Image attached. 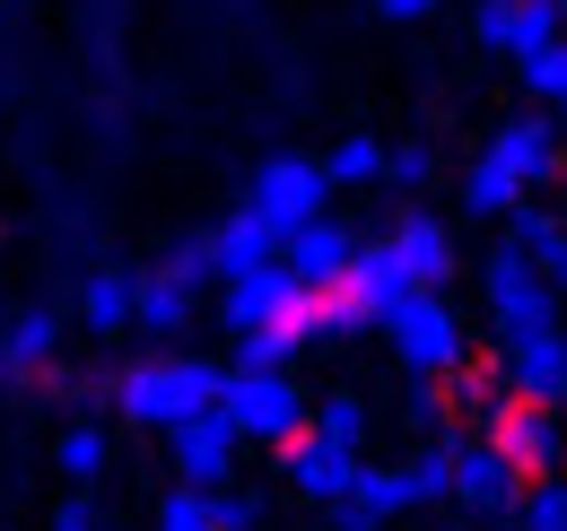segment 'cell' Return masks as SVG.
<instances>
[{
  "label": "cell",
  "mask_w": 567,
  "mask_h": 531,
  "mask_svg": "<svg viewBox=\"0 0 567 531\" xmlns=\"http://www.w3.org/2000/svg\"><path fill=\"white\" fill-rule=\"evenodd\" d=\"M567 175V132H559V114H506L489 139H481V157L463 166V218H515L533 192H550Z\"/></svg>",
  "instance_id": "6da1fadb"
},
{
  "label": "cell",
  "mask_w": 567,
  "mask_h": 531,
  "mask_svg": "<svg viewBox=\"0 0 567 531\" xmlns=\"http://www.w3.org/2000/svg\"><path fill=\"white\" fill-rule=\"evenodd\" d=\"M218 384H227V366H210V357H193V348H148V357H132V366L114 375V418L166 436V427L218 409Z\"/></svg>",
  "instance_id": "7a4b0ae2"
},
{
  "label": "cell",
  "mask_w": 567,
  "mask_h": 531,
  "mask_svg": "<svg viewBox=\"0 0 567 531\" xmlns=\"http://www.w3.org/2000/svg\"><path fill=\"white\" fill-rule=\"evenodd\" d=\"M384 348H393V366L411 375V384H454L463 366H472V332H463V305L454 296H436V288H411L384 323Z\"/></svg>",
  "instance_id": "3957f363"
},
{
  "label": "cell",
  "mask_w": 567,
  "mask_h": 531,
  "mask_svg": "<svg viewBox=\"0 0 567 531\" xmlns=\"http://www.w3.org/2000/svg\"><path fill=\"white\" fill-rule=\"evenodd\" d=\"M306 384L288 375V366H227V384H218V418L236 427V445H297L306 436Z\"/></svg>",
  "instance_id": "277c9868"
},
{
  "label": "cell",
  "mask_w": 567,
  "mask_h": 531,
  "mask_svg": "<svg viewBox=\"0 0 567 531\" xmlns=\"http://www.w3.org/2000/svg\"><path fill=\"white\" fill-rule=\"evenodd\" d=\"M210 236H193V244H175L157 270H141V288H132V332L148 340H184L193 332V314H202V288H210Z\"/></svg>",
  "instance_id": "5b68a950"
},
{
  "label": "cell",
  "mask_w": 567,
  "mask_h": 531,
  "mask_svg": "<svg viewBox=\"0 0 567 531\" xmlns=\"http://www.w3.org/2000/svg\"><path fill=\"white\" fill-rule=\"evenodd\" d=\"M271 244H288V236H306L315 218H332V184H323V157H271L254 184H245V200H236Z\"/></svg>",
  "instance_id": "8992f818"
},
{
  "label": "cell",
  "mask_w": 567,
  "mask_h": 531,
  "mask_svg": "<svg viewBox=\"0 0 567 531\" xmlns=\"http://www.w3.org/2000/svg\"><path fill=\"white\" fill-rule=\"evenodd\" d=\"M481 305H489L497 348H515V340H533V332H559V296H550L533 270L515 262L506 244H489V253H481Z\"/></svg>",
  "instance_id": "52a82bcc"
},
{
  "label": "cell",
  "mask_w": 567,
  "mask_h": 531,
  "mask_svg": "<svg viewBox=\"0 0 567 531\" xmlns=\"http://www.w3.org/2000/svg\"><path fill=\"white\" fill-rule=\"evenodd\" d=\"M445 454H454V497H445V506H454L463 523H506V514H515V497H524L515 462L497 454L489 436H463V427L445 436Z\"/></svg>",
  "instance_id": "ba28073f"
},
{
  "label": "cell",
  "mask_w": 567,
  "mask_h": 531,
  "mask_svg": "<svg viewBox=\"0 0 567 531\" xmlns=\"http://www.w3.org/2000/svg\"><path fill=\"white\" fill-rule=\"evenodd\" d=\"M218 314H227V332H236V340L280 332L288 348H297V314H306V288L288 279V262H262V270H245V279H227V288H218Z\"/></svg>",
  "instance_id": "9c48e42d"
},
{
  "label": "cell",
  "mask_w": 567,
  "mask_h": 531,
  "mask_svg": "<svg viewBox=\"0 0 567 531\" xmlns=\"http://www.w3.org/2000/svg\"><path fill=\"white\" fill-rule=\"evenodd\" d=\"M402 296H411V270H402V253H393L384 236H358V253H350V270H341V288H332V305H341L358 332H367V323H384Z\"/></svg>",
  "instance_id": "30bf717a"
},
{
  "label": "cell",
  "mask_w": 567,
  "mask_h": 531,
  "mask_svg": "<svg viewBox=\"0 0 567 531\" xmlns=\"http://www.w3.org/2000/svg\"><path fill=\"white\" fill-rule=\"evenodd\" d=\"M489 445L515 462V479H559V470H567V409L506 400V418L489 427Z\"/></svg>",
  "instance_id": "8fae6325"
},
{
  "label": "cell",
  "mask_w": 567,
  "mask_h": 531,
  "mask_svg": "<svg viewBox=\"0 0 567 531\" xmlns=\"http://www.w3.org/2000/svg\"><path fill=\"white\" fill-rule=\"evenodd\" d=\"M384 244L402 253L411 288H436V296H445V288H454V270H463V253H454V227H445L436 209H420V200H411V209H393Z\"/></svg>",
  "instance_id": "7c38bea8"
},
{
  "label": "cell",
  "mask_w": 567,
  "mask_h": 531,
  "mask_svg": "<svg viewBox=\"0 0 567 531\" xmlns=\"http://www.w3.org/2000/svg\"><path fill=\"white\" fill-rule=\"evenodd\" d=\"M166 454H175V488H227L236 479V427L202 409V418H184V427H166Z\"/></svg>",
  "instance_id": "4fadbf2b"
},
{
  "label": "cell",
  "mask_w": 567,
  "mask_h": 531,
  "mask_svg": "<svg viewBox=\"0 0 567 531\" xmlns=\"http://www.w3.org/2000/svg\"><path fill=\"white\" fill-rule=\"evenodd\" d=\"M497 375H506V393L533 400V409H567V323L497 348Z\"/></svg>",
  "instance_id": "5bb4252c"
},
{
  "label": "cell",
  "mask_w": 567,
  "mask_h": 531,
  "mask_svg": "<svg viewBox=\"0 0 567 531\" xmlns=\"http://www.w3.org/2000/svg\"><path fill=\"white\" fill-rule=\"evenodd\" d=\"M497 244H506V253H515V262H524V270H533V279H542V288L567 305V209L524 200V209L506 218V236H497Z\"/></svg>",
  "instance_id": "9a60e30c"
},
{
  "label": "cell",
  "mask_w": 567,
  "mask_h": 531,
  "mask_svg": "<svg viewBox=\"0 0 567 531\" xmlns=\"http://www.w3.org/2000/svg\"><path fill=\"white\" fill-rule=\"evenodd\" d=\"M358 479V454H341V445H323V436H297V445H280V488L297 497V506H341Z\"/></svg>",
  "instance_id": "2e32d148"
},
{
  "label": "cell",
  "mask_w": 567,
  "mask_h": 531,
  "mask_svg": "<svg viewBox=\"0 0 567 531\" xmlns=\"http://www.w3.org/2000/svg\"><path fill=\"white\" fill-rule=\"evenodd\" d=\"M411 514V488H402V462H358L350 497L332 506V531H393Z\"/></svg>",
  "instance_id": "e0dca14e"
},
{
  "label": "cell",
  "mask_w": 567,
  "mask_h": 531,
  "mask_svg": "<svg viewBox=\"0 0 567 531\" xmlns=\"http://www.w3.org/2000/svg\"><path fill=\"white\" fill-rule=\"evenodd\" d=\"M350 253H358V236L341 227V218H315L306 236H288V244H280L288 279H297L306 296H332V288H341V270H350Z\"/></svg>",
  "instance_id": "ac0fdd59"
},
{
  "label": "cell",
  "mask_w": 567,
  "mask_h": 531,
  "mask_svg": "<svg viewBox=\"0 0 567 531\" xmlns=\"http://www.w3.org/2000/svg\"><path fill=\"white\" fill-rule=\"evenodd\" d=\"M53 348H62V314L53 305H35V314H9V332H0V375H53Z\"/></svg>",
  "instance_id": "d6986e66"
},
{
  "label": "cell",
  "mask_w": 567,
  "mask_h": 531,
  "mask_svg": "<svg viewBox=\"0 0 567 531\" xmlns=\"http://www.w3.org/2000/svg\"><path fill=\"white\" fill-rule=\"evenodd\" d=\"M506 375H497V357H472V366H463V375H454V384H445V409H454V418H463V436H489L497 418H506Z\"/></svg>",
  "instance_id": "ffe728a7"
},
{
  "label": "cell",
  "mask_w": 567,
  "mask_h": 531,
  "mask_svg": "<svg viewBox=\"0 0 567 531\" xmlns=\"http://www.w3.org/2000/svg\"><path fill=\"white\" fill-rule=\"evenodd\" d=\"M132 288H141V270H87V279H79V323L96 340L132 332Z\"/></svg>",
  "instance_id": "44dd1931"
},
{
  "label": "cell",
  "mask_w": 567,
  "mask_h": 531,
  "mask_svg": "<svg viewBox=\"0 0 567 531\" xmlns=\"http://www.w3.org/2000/svg\"><path fill=\"white\" fill-rule=\"evenodd\" d=\"M306 436H323V445H341V454H358V462H367V436H375L367 393H323L315 409H306Z\"/></svg>",
  "instance_id": "7402d4cb"
},
{
  "label": "cell",
  "mask_w": 567,
  "mask_h": 531,
  "mask_svg": "<svg viewBox=\"0 0 567 531\" xmlns=\"http://www.w3.org/2000/svg\"><path fill=\"white\" fill-rule=\"evenodd\" d=\"M402 488H411V514H445V497H454V454H445V436L402 454Z\"/></svg>",
  "instance_id": "603a6c76"
},
{
  "label": "cell",
  "mask_w": 567,
  "mask_h": 531,
  "mask_svg": "<svg viewBox=\"0 0 567 531\" xmlns=\"http://www.w3.org/2000/svg\"><path fill=\"white\" fill-rule=\"evenodd\" d=\"M506 531H567V470H559V479H524Z\"/></svg>",
  "instance_id": "cb8c5ba5"
},
{
  "label": "cell",
  "mask_w": 567,
  "mask_h": 531,
  "mask_svg": "<svg viewBox=\"0 0 567 531\" xmlns=\"http://www.w3.org/2000/svg\"><path fill=\"white\" fill-rule=\"evenodd\" d=\"M384 175V139L375 132H341L332 157H323V184H375Z\"/></svg>",
  "instance_id": "d4e9b609"
},
{
  "label": "cell",
  "mask_w": 567,
  "mask_h": 531,
  "mask_svg": "<svg viewBox=\"0 0 567 531\" xmlns=\"http://www.w3.org/2000/svg\"><path fill=\"white\" fill-rule=\"evenodd\" d=\"M515 79H524L533 114H542V105L559 114V96H567V44H542V53H524V62H515Z\"/></svg>",
  "instance_id": "484cf974"
},
{
  "label": "cell",
  "mask_w": 567,
  "mask_h": 531,
  "mask_svg": "<svg viewBox=\"0 0 567 531\" xmlns=\"http://www.w3.org/2000/svg\"><path fill=\"white\" fill-rule=\"evenodd\" d=\"M53 462H62V479H96V470H105V427H96V418H79V427H62V445H53Z\"/></svg>",
  "instance_id": "4316f807"
},
{
  "label": "cell",
  "mask_w": 567,
  "mask_h": 531,
  "mask_svg": "<svg viewBox=\"0 0 567 531\" xmlns=\"http://www.w3.org/2000/svg\"><path fill=\"white\" fill-rule=\"evenodd\" d=\"M402 427H411L420 445L454 436V409H445V384H411V393H402Z\"/></svg>",
  "instance_id": "83f0119b"
},
{
  "label": "cell",
  "mask_w": 567,
  "mask_h": 531,
  "mask_svg": "<svg viewBox=\"0 0 567 531\" xmlns=\"http://www.w3.org/2000/svg\"><path fill=\"white\" fill-rule=\"evenodd\" d=\"M384 184H393V192H427V184H436V148H427V139L384 148Z\"/></svg>",
  "instance_id": "f1b7e54d"
},
{
  "label": "cell",
  "mask_w": 567,
  "mask_h": 531,
  "mask_svg": "<svg viewBox=\"0 0 567 531\" xmlns=\"http://www.w3.org/2000/svg\"><path fill=\"white\" fill-rule=\"evenodd\" d=\"M210 514H218V531H262L271 523V497L262 488H210Z\"/></svg>",
  "instance_id": "f546056e"
},
{
  "label": "cell",
  "mask_w": 567,
  "mask_h": 531,
  "mask_svg": "<svg viewBox=\"0 0 567 531\" xmlns=\"http://www.w3.org/2000/svg\"><path fill=\"white\" fill-rule=\"evenodd\" d=\"M157 531H218L210 488H166V497H157Z\"/></svg>",
  "instance_id": "4dcf8cb0"
},
{
  "label": "cell",
  "mask_w": 567,
  "mask_h": 531,
  "mask_svg": "<svg viewBox=\"0 0 567 531\" xmlns=\"http://www.w3.org/2000/svg\"><path fill=\"white\" fill-rule=\"evenodd\" d=\"M472 44H481V53H506V44H515V0H481V9H472Z\"/></svg>",
  "instance_id": "1f68e13d"
},
{
  "label": "cell",
  "mask_w": 567,
  "mask_h": 531,
  "mask_svg": "<svg viewBox=\"0 0 567 531\" xmlns=\"http://www.w3.org/2000/svg\"><path fill=\"white\" fill-rule=\"evenodd\" d=\"M436 9H445V0H375V18H393V27H420Z\"/></svg>",
  "instance_id": "d6a6232c"
},
{
  "label": "cell",
  "mask_w": 567,
  "mask_h": 531,
  "mask_svg": "<svg viewBox=\"0 0 567 531\" xmlns=\"http://www.w3.org/2000/svg\"><path fill=\"white\" fill-rule=\"evenodd\" d=\"M53 531H105V523H96V506H87V497H71V506L53 514Z\"/></svg>",
  "instance_id": "836d02e7"
},
{
  "label": "cell",
  "mask_w": 567,
  "mask_h": 531,
  "mask_svg": "<svg viewBox=\"0 0 567 531\" xmlns=\"http://www.w3.org/2000/svg\"><path fill=\"white\" fill-rule=\"evenodd\" d=\"M427 531H481V523H463V514L445 506V514H427Z\"/></svg>",
  "instance_id": "e575fe53"
},
{
  "label": "cell",
  "mask_w": 567,
  "mask_h": 531,
  "mask_svg": "<svg viewBox=\"0 0 567 531\" xmlns=\"http://www.w3.org/2000/svg\"><path fill=\"white\" fill-rule=\"evenodd\" d=\"M559 44H567V0H559Z\"/></svg>",
  "instance_id": "d590c367"
},
{
  "label": "cell",
  "mask_w": 567,
  "mask_h": 531,
  "mask_svg": "<svg viewBox=\"0 0 567 531\" xmlns=\"http://www.w3.org/2000/svg\"><path fill=\"white\" fill-rule=\"evenodd\" d=\"M323 531H332V523H323Z\"/></svg>",
  "instance_id": "8d00e7d4"
},
{
  "label": "cell",
  "mask_w": 567,
  "mask_h": 531,
  "mask_svg": "<svg viewBox=\"0 0 567 531\" xmlns=\"http://www.w3.org/2000/svg\"><path fill=\"white\" fill-rule=\"evenodd\" d=\"M497 531H506V523H497Z\"/></svg>",
  "instance_id": "74e56055"
}]
</instances>
